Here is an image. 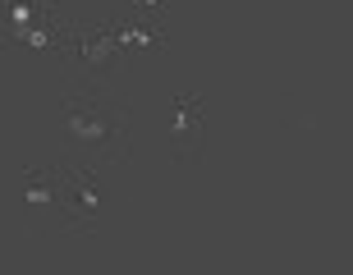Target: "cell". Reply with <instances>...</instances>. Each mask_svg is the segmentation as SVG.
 <instances>
[{"label":"cell","instance_id":"cell-1","mask_svg":"<svg viewBox=\"0 0 353 275\" xmlns=\"http://www.w3.org/2000/svg\"><path fill=\"white\" fill-rule=\"evenodd\" d=\"M65 129L79 138V143H92V147H115L124 138V115L105 110V105H74L65 115Z\"/></svg>","mask_w":353,"mask_h":275},{"label":"cell","instance_id":"cell-2","mask_svg":"<svg viewBox=\"0 0 353 275\" xmlns=\"http://www.w3.org/2000/svg\"><path fill=\"white\" fill-rule=\"evenodd\" d=\"M37 19H46L37 0H0V32H10V37H23V32L37 23Z\"/></svg>","mask_w":353,"mask_h":275},{"label":"cell","instance_id":"cell-3","mask_svg":"<svg viewBox=\"0 0 353 275\" xmlns=\"http://www.w3.org/2000/svg\"><path fill=\"white\" fill-rule=\"evenodd\" d=\"M55 197H60L65 211H69V216H79V221L97 216V183H88V179H65L60 188H55Z\"/></svg>","mask_w":353,"mask_h":275},{"label":"cell","instance_id":"cell-4","mask_svg":"<svg viewBox=\"0 0 353 275\" xmlns=\"http://www.w3.org/2000/svg\"><path fill=\"white\" fill-rule=\"evenodd\" d=\"M79 55H83V65H88V69H110V65H115V37H83Z\"/></svg>","mask_w":353,"mask_h":275},{"label":"cell","instance_id":"cell-5","mask_svg":"<svg viewBox=\"0 0 353 275\" xmlns=\"http://www.w3.org/2000/svg\"><path fill=\"white\" fill-rule=\"evenodd\" d=\"M23 193H28V202H55V183H51V174L37 170L32 179L23 183Z\"/></svg>","mask_w":353,"mask_h":275}]
</instances>
